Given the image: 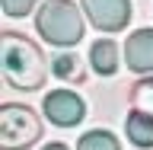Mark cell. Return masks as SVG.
Returning a JSON list of instances; mask_svg holds the SVG:
<instances>
[{"instance_id": "6da1fadb", "label": "cell", "mask_w": 153, "mask_h": 150, "mask_svg": "<svg viewBox=\"0 0 153 150\" xmlns=\"http://www.w3.org/2000/svg\"><path fill=\"white\" fill-rule=\"evenodd\" d=\"M0 57H3V77L16 90H38L48 77L45 54L35 42H29L19 32H3L0 38Z\"/></svg>"}, {"instance_id": "7a4b0ae2", "label": "cell", "mask_w": 153, "mask_h": 150, "mask_svg": "<svg viewBox=\"0 0 153 150\" xmlns=\"http://www.w3.org/2000/svg\"><path fill=\"white\" fill-rule=\"evenodd\" d=\"M35 26L45 42L61 48H70L83 38V16L70 0H45L35 16Z\"/></svg>"}, {"instance_id": "3957f363", "label": "cell", "mask_w": 153, "mask_h": 150, "mask_svg": "<svg viewBox=\"0 0 153 150\" xmlns=\"http://www.w3.org/2000/svg\"><path fill=\"white\" fill-rule=\"evenodd\" d=\"M42 137V122L29 105L7 102L0 109V147L3 150H26Z\"/></svg>"}, {"instance_id": "277c9868", "label": "cell", "mask_w": 153, "mask_h": 150, "mask_svg": "<svg viewBox=\"0 0 153 150\" xmlns=\"http://www.w3.org/2000/svg\"><path fill=\"white\" fill-rule=\"evenodd\" d=\"M83 13L96 29L118 32L131 19V0H83Z\"/></svg>"}, {"instance_id": "5b68a950", "label": "cell", "mask_w": 153, "mask_h": 150, "mask_svg": "<svg viewBox=\"0 0 153 150\" xmlns=\"http://www.w3.org/2000/svg\"><path fill=\"white\" fill-rule=\"evenodd\" d=\"M42 109H45V115L57 125V128H74V125L83 122V115H86L83 99L76 93H70V90H54V93H48Z\"/></svg>"}, {"instance_id": "8992f818", "label": "cell", "mask_w": 153, "mask_h": 150, "mask_svg": "<svg viewBox=\"0 0 153 150\" xmlns=\"http://www.w3.org/2000/svg\"><path fill=\"white\" fill-rule=\"evenodd\" d=\"M124 61L134 74H153V29H137L128 35Z\"/></svg>"}, {"instance_id": "52a82bcc", "label": "cell", "mask_w": 153, "mask_h": 150, "mask_svg": "<svg viewBox=\"0 0 153 150\" xmlns=\"http://www.w3.org/2000/svg\"><path fill=\"white\" fill-rule=\"evenodd\" d=\"M89 61H93V67L102 77H112L115 70H118V48H115V42L99 38L93 45V51H89Z\"/></svg>"}, {"instance_id": "ba28073f", "label": "cell", "mask_w": 153, "mask_h": 150, "mask_svg": "<svg viewBox=\"0 0 153 150\" xmlns=\"http://www.w3.org/2000/svg\"><path fill=\"white\" fill-rule=\"evenodd\" d=\"M124 131H128L131 144H137V147H153V115L131 112L128 122H124Z\"/></svg>"}, {"instance_id": "9c48e42d", "label": "cell", "mask_w": 153, "mask_h": 150, "mask_svg": "<svg viewBox=\"0 0 153 150\" xmlns=\"http://www.w3.org/2000/svg\"><path fill=\"white\" fill-rule=\"evenodd\" d=\"M76 150H121V144H118V137H115L112 131H86L80 141H76Z\"/></svg>"}, {"instance_id": "30bf717a", "label": "cell", "mask_w": 153, "mask_h": 150, "mask_svg": "<svg viewBox=\"0 0 153 150\" xmlns=\"http://www.w3.org/2000/svg\"><path fill=\"white\" fill-rule=\"evenodd\" d=\"M131 102H134V112L153 115V77L140 80V83L131 90Z\"/></svg>"}, {"instance_id": "8fae6325", "label": "cell", "mask_w": 153, "mask_h": 150, "mask_svg": "<svg viewBox=\"0 0 153 150\" xmlns=\"http://www.w3.org/2000/svg\"><path fill=\"white\" fill-rule=\"evenodd\" d=\"M54 74L61 77V80H80V77H83V70H80V57H76V54H61L54 61Z\"/></svg>"}, {"instance_id": "7c38bea8", "label": "cell", "mask_w": 153, "mask_h": 150, "mask_svg": "<svg viewBox=\"0 0 153 150\" xmlns=\"http://www.w3.org/2000/svg\"><path fill=\"white\" fill-rule=\"evenodd\" d=\"M35 7V0H3V13H7V16H26L29 10Z\"/></svg>"}, {"instance_id": "4fadbf2b", "label": "cell", "mask_w": 153, "mask_h": 150, "mask_svg": "<svg viewBox=\"0 0 153 150\" xmlns=\"http://www.w3.org/2000/svg\"><path fill=\"white\" fill-rule=\"evenodd\" d=\"M42 150H70V147H67V144H61V141H51L48 147H42Z\"/></svg>"}]
</instances>
